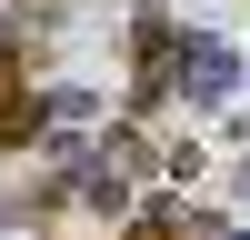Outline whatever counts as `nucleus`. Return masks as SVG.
Wrapping results in <instances>:
<instances>
[{"label":"nucleus","instance_id":"f257e3e1","mask_svg":"<svg viewBox=\"0 0 250 240\" xmlns=\"http://www.w3.org/2000/svg\"><path fill=\"white\" fill-rule=\"evenodd\" d=\"M230 80H240V50H230V40H180V90H190V100H230Z\"/></svg>","mask_w":250,"mask_h":240},{"label":"nucleus","instance_id":"f03ea898","mask_svg":"<svg viewBox=\"0 0 250 240\" xmlns=\"http://www.w3.org/2000/svg\"><path fill=\"white\" fill-rule=\"evenodd\" d=\"M40 120H50V110H40L30 90H20V100H0V150H20V140H40Z\"/></svg>","mask_w":250,"mask_h":240},{"label":"nucleus","instance_id":"7ed1b4c3","mask_svg":"<svg viewBox=\"0 0 250 240\" xmlns=\"http://www.w3.org/2000/svg\"><path fill=\"white\" fill-rule=\"evenodd\" d=\"M180 220H190L180 200H150V210H130V230H120V240H180Z\"/></svg>","mask_w":250,"mask_h":240},{"label":"nucleus","instance_id":"20e7f679","mask_svg":"<svg viewBox=\"0 0 250 240\" xmlns=\"http://www.w3.org/2000/svg\"><path fill=\"white\" fill-rule=\"evenodd\" d=\"M80 200H90V210H110V220L130 210V190H120V170H80Z\"/></svg>","mask_w":250,"mask_h":240},{"label":"nucleus","instance_id":"39448f33","mask_svg":"<svg viewBox=\"0 0 250 240\" xmlns=\"http://www.w3.org/2000/svg\"><path fill=\"white\" fill-rule=\"evenodd\" d=\"M40 110H50V120H70V130H80V120H100V100H90V90H40Z\"/></svg>","mask_w":250,"mask_h":240},{"label":"nucleus","instance_id":"423d86ee","mask_svg":"<svg viewBox=\"0 0 250 240\" xmlns=\"http://www.w3.org/2000/svg\"><path fill=\"white\" fill-rule=\"evenodd\" d=\"M0 100H20V40H0Z\"/></svg>","mask_w":250,"mask_h":240},{"label":"nucleus","instance_id":"0eeeda50","mask_svg":"<svg viewBox=\"0 0 250 240\" xmlns=\"http://www.w3.org/2000/svg\"><path fill=\"white\" fill-rule=\"evenodd\" d=\"M230 190H240V200H250V160H240V180H230Z\"/></svg>","mask_w":250,"mask_h":240}]
</instances>
